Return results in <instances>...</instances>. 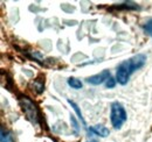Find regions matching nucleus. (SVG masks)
I'll use <instances>...</instances> for the list:
<instances>
[{
    "mask_svg": "<svg viewBox=\"0 0 152 142\" xmlns=\"http://www.w3.org/2000/svg\"><path fill=\"white\" fill-rule=\"evenodd\" d=\"M68 85H69L72 89H75V90H80L83 88V83H82L80 79L75 78V77H70V78L68 79Z\"/></svg>",
    "mask_w": 152,
    "mask_h": 142,
    "instance_id": "nucleus-6",
    "label": "nucleus"
},
{
    "mask_svg": "<svg viewBox=\"0 0 152 142\" xmlns=\"http://www.w3.org/2000/svg\"><path fill=\"white\" fill-rule=\"evenodd\" d=\"M1 142H13L12 136L8 133H5L4 129H1Z\"/></svg>",
    "mask_w": 152,
    "mask_h": 142,
    "instance_id": "nucleus-9",
    "label": "nucleus"
},
{
    "mask_svg": "<svg viewBox=\"0 0 152 142\" xmlns=\"http://www.w3.org/2000/svg\"><path fill=\"white\" fill-rule=\"evenodd\" d=\"M89 132L97 135V136H101V138H107L110 134V130L105 126H103V125H95V126L90 127Z\"/></svg>",
    "mask_w": 152,
    "mask_h": 142,
    "instance_id": "nucleus-5",
    "label": "nucleus"
},
{
    "mask_svg": "<svg viewBox=\"0 0 152 142\" xmlns=\"http://www.w3.org/2000/svg\"><path fill=\"white\" fill-rule=\"evenodd\" d=\"M126 119H128V114L123 105L118 101L113 103L110 108V121L115 129H121L122 126L125 124Z\"/></svg>",
    "mask_w": 152,
    "mask_h": 142,
    "instance_id": "nucleus-2",
    "label": "nucleus"
},
{
    "mask_svg": "<svg viewBox=\"0 0 152 142\" xmlns=\"http://www.w3.org/2000/svg\"><path fill=\"white\" fill-rule=\"evenodd\" d=\"M88 142H97V141H94V140H91V141H88Z\"/></svg>",
    "mask_w": 152,
    "mask_h": 142,
    "instance_id": "nucleus-11",
    "label": "nucleus"
},
{
    "mask_svg": "<svg viewBox=\"0 0 152 142\" xmlns=\"http://www.w3.org/2000/svg\"><path fill=\"white\" fill-rule=\"evenodd\" d=\"M116 83H117V80L113 78V77H110L107 82H105V86L108 88V89H114L115 86H116Z\"/></svg>",
    "mask_w": 152,
    "mask_h": 142,
    "instance_id": "nucleus-10",
    "label": "nucleus"
},
{
    "mask_svg": "<svg viewBox=\"0 0 152 142\" xmlns=\"http://www.w3.org/2000/svg\"><path fill=\"white\" fill-rule=\"evenodd\" d=\"M146 55L144 54H137L132 56L129 59L123 61L122 63H119V65L117 67L116 70V80L118 84L121 85H125L128 84L131 75L134 71L142 69L145 63H146Z\"/></svg>",
    "mask_w": 152,
    "mask_h": 142,
    "instance_id": "nucleus-1",
    "label": "nucleus"
},
{
    "mask_svg": "<svg viewBox=\"0 0 152 142\" xmlns=\"http://www.w3.org/2000/svg\"><path fill=\"white\" fill-rule=\"evenodd\" d=\"M143 30H144V33H145L146 35H149L152 37V18L148 19V20L145 21V23L143 25Z\"/></svg>",
    "mask_w": 152,
    "mask_h": 142,
    "instance_id": "nucleus-7",
    "label": "nucleus"
},
{
    "mask_svg": "<svg viewBox=\"0 0 152 142\" xmlns=\"http://www.w3.org/2000/svg\"><path fill=\"white\" fill-rule=\"evenodd\" d=\"M21 105H22V109H23V112L26 113V115H27V118L34 124H37V121H38V111H37V108H35V105L29 100V99H27V98H25V99H22L21 100Z\"/></svg>",
    "mask_w": 152,
    "mask_h": 142,
    "instance_id": "nucleus-3",
    "label": "nucleus"
},
{
    "mask_svg": "<svg viewBox=\"0 0 152 142\" xmlns=\"http://www.w3.org/2000/svg\"><path fill=\"white\" fill-rule=\"evenodd\" d=\"M68 103H69V104H70V105L73 106V108H74V111L76 112V114L78 115V119H80V120L82 121V124H83L84 126H86V121H84V119H83V117H82V112H81V109L78 108V106L76 105V104L74 103V101H73V100H70V99H68Z\"/></svg>",
    "mask_w": 152,
    "mask_h": 142,
    "instance_id": "nucleus-8",
    "label": "nucleus"
},
{
    "mask_svg": "<svg viewBox=\"0 0 152 142\" xmlns=\"http://www.w3.org/2000/svg\"><path fill=\"white\" fill-rule=\"evenodd\" d=\"M110 77H111L110 71L104 70V71H102L101 73L90 76L89 78H87V82H88L89 84H91V85H101V84H103L104 82H107Z\"/></svg>",
    "mask_w": 152,
    "mask_h": 142,
    "instance_id": "nucleus-4",
    "label": "nucleus"
}]
</instances>
